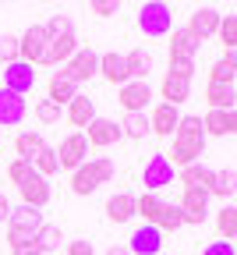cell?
<instances>
[{
	"instance_id": "1",
	"label": "cell",
	"mask_w": 237,
	"mask_h": 255,
	"mask_svg": "<svg viewBox=\"0 0 237 255\" xmlns=\"http://www.w3.org/2000/svg\"><path fill=\"white\" fill-rule=\"evenodd\" d=\"M174 138V159L170 163L181 170V167H191V163H202V156H206V128H202V117H181L177 131L170 135Z\"/></svg>"
},
{
	"instance_id": "2",
	"label": "cell",
	"mask_w": 237,
	"mask_h": 255,
	"mask_svg": "<svg viewBox=\"0 0 237 255\" xmlns=\"http://www.w3.org/2000/svg\"><path fill=\"white\" fill-rule=\"evenodd\" d=\"M46 53L43 64H67L78 50V36H75V21L67 14H53L46 25Z\"/></svg>"
},
{
	"instance_id": "3",
	"label": "cell",
	"mask_w": 237,
	"mask_h": 255,
	"mask_svg": "<svg viewBox=\"0 0 237 255\" xmlns=\"http://www.w3.org/2000/svg\"><path fill=\"white\" fill-rule=\"evenodd\" d=\"M114 159L110 156H89L85 163L71 174V191L75 195H92L99 184H110L114 181Z\"/></svg>"
},
{
	"instance_id": "4",
	"label": "cell",
	"mask_w": 237,
	"mask_h": 255,
	"mask_svg": "<svg viewBox=\"0 0 237 255\" xmlns=\"http://www.w3.org/2000/svg\"><path fill=\"white\" fill-rule=\"evenodd\" d=\"M43 223H46L43 209H32V206L11 209V216H7V245L14 248V245H25V241H36Z\"/></svg>"
},
{
	"instance_id": "5",
	"label": "cell",
	"mask_w": 237,
	"mask_h": 255,
	"mask_svg": "<svg viewBox=\"0 0 237 255\" xmlns=\"http://www.w3.org/2000/svg\"><path fill=\"white\" fill-rule=\"evenodd\" d=\"M138 28L149 39H163L174 32V7L163 4V0H149V4L138 7Z\"/></svg>"
},
{
	"instance_id": "6",
	"label": "cell",
	"mask_w": 237,
	"mask_h": 255,
	"mask_svg": "<svg viewBox=\"0 0 237 255\" xmlns=\"http://www.w3.org/2000/svg\"><path fill=\"white\" fill-rule=\"evenodd\" d=\"M60 75H67L75 85H82V82L96 78V75H99V53H96L92 46H78V50H75V57L64 64V71H60Z\"/></svg>"
},
{
	"instance_id": "7",
	"label": "cell",
	"mask_w": 237,
	"mask_h": 255,
	"mask_svg": "<svg viewBox=\"0 0 237 255\" xmlns=\"http://www.w3.org/2000/svg\"><path fill=\"white\" fill-rule=\"evenodd\" d=\"M85 159H89V142H85L82 131H71V135L60 142V149H57V167L75 174V170L85 163Z\"/></svg>"
},
{
	"instance_id": "8",
	"label": "cell",
	"mask_w": 237,
	"mask_h": 255,
	"mask_svg": "<svg viewBox=\"0 0 237 255\" xmlns=\"http://www.w3.org/2000/svg\"><path fill=\"white\" fill-rule=\"evenodd\" d=\"M142 184H145V191H152V195H156L159 188L174 184V163H170V156H166V152L149 156V163L142 170Z\"/></svg>"
},
{
	"instance_id": "9",
	"label": "cell",
	"mask_w": 237,
	"mask_h": 255,
	"mask_svg": "<svg viewBox=\"0 0 237 255\" xmlns=\"http://www.w3.org/2000/svg\"><path fill=\"white\" fill-rule=\"evenodd\" d=\"M43 53H46V28L43 25H28L18 36V60L36 68V64H43Z\"/></svg>"
},
{
	"instance_id": "10",
	"label": "cell",
	"mask_w": 237,
	"mask_h": 255,
	"mask_svg": "<svg viewBox=\"0 0 237 255\" xmlns=\"http://www.w3.org/2000/svg\"><path fill=\"white\" fill-rule=\"evenodd\" d=\"M82 135H85V142H89L92 149H110L114 142H120V138H124L120 124H117V121H110V117H99V114H96V121L85 128Z\"/></svg>"
},
{
	"instance_id": "11",
	"label": "cell",
	"mask_w": 237,
	"mask_h": 255,
	"mask_svg": "<svg viewBox=\"0 0 237 255\" xmlns=\"http://www.w3.org/2000/svg\"><path fill=\"white\" fill-rule=\"evenodd\" d=\"M117 103L124 107V114H145V107L152 103L149 82H124L117 89Z\"/></svg>"
},
{
	"instance_id": "12",
	"label": "cell",
	"mask_w": 237,
	"mask_h": 255,
	"mask_svg": "<svg viewBox=\"0 0 237 255\" xmlns=\"http://www.w3.org/2000/svg\"><path fill=\"white\" fill-rule=\"evenodd\" d=\"M127 252L131 255H163V231L156 223H142V227L131 234Z\"/></svg>"
},
{
	"instance_id": "13",
	"label": "cell",
	"mask_w": 237,
	"mask_h": 255,
	"mask_svg": "<svg viewBox=\"0 0 237 255\" xmlns=\"http://www.w3.org/2000/svg\"><path fill=\"white\" fill-rule=\"evenodd\" d=\"M18 191H21V206H32V209H43V206H50V199H53L46 177H39L36 170H32V174L18 184Z\"/></svg>"
},
{
	"instance_id": "14",
	"label": "cell",
	"mask_w": 237,
	"mask_h": 255,
	"mask_svg": "<svg viewBox=\"0 0 237 255\" xmlns=\"http://www.w3.org/2000/svg\"><path fill=\"white\" fill-rule=\"evenodd\" d=\"M181 216H184V227H198V223H206L209 216V191H184L181 195Z\"/></svg>"
},
{
	"instance_id": "15",
	"label": "cell",
	"mask_w": 237,
	"mask_h": 255,
	"mask_svg": "<svg viewBox=\"0 0 237 255\" xmlns=\"http://www.w3.org/2000/svg\"><path fill=\"white\" fill-rule=\"evenodd\" d=\"M4 89L7 92H18V96H25V92L36 89V71H32V64H25V60L7 64V68H4Z\"/></svg>"
},
{
	"instance_id": "16",
	"label": "cell",
	"mask_w": 237,
	"mask_h": 255,
	"mask_svg": "<svg viewBox=\"0 0 237 255\" xmlns=\"http://www.w3.org/2000/svg\"><path fill=\"white\" fill-rule=\"evenodd\" d=\"M177 124H181V110L170 107V103H156L152 114H149V131L159 135V138H170L177 131Z\"/></svg>"
},
{
	"instance_id": "17",
	"label": "cell",
	"mask_w": 237,
	"mask_h": 255,
	"mask_svg": "<svg viewBox=\"0 0 237 255\" xmlns=\"http://www.w3.org/2000/svg\"><path fill=\"white\" fill-rule=\"evenodd\" d=\"M184 28L191 32L198 43H206L209 36H216V28H220V11H216V7H195Z\"/></svg>"
},
{
	"instance_id": "18",
	"label": "cell",
	"mask_w": 237,
	"mask_h": 255,
	"mask_svg": "<svg viewBox=\"0 0 237 255\" xmlns=\"http://www.w3.org/2000/svg\"><path fill=\"white\" fill-rule=\"evenodd\" d=\"M25 114H28L25 96L0 89V124H4V128H14V124H21V121H25Z\"/></svg>"
},
{
	"instance_id": "19",
	"label": "cell",
	"mask_w": 237,
	"mask_h": 255,
	"mask_svg": "<svg viewBox=\"0 0 237 255\" xmlns=\"http://www.w3.org/2000/svg\"><path fill=\"white\" fill-rule=\"evenodd\" d=\"M124 64H127V78L131 82H145L152 75V68H156V57L145 46H134L131 53H124Z\"/></svg>"
},
{
	"instance_id": "20",
	"label": "cell",
	"mask_w": 237,
	"mask_h": 255,
	"mask_svg": "<svg viewBox=\"0 0 237 255\" xmlns=\"http://www.w3.org/2000/svg\"><path fill=\"white\" fill-rule=\"evenodd\" d=\"M159 100L170 103V107H181L191 100V78H177V75H166L163 85H159Z\"/></svg>"
},
{
	"instance_id": "21",
	"label": "cell",
	"mask_w": 237,
	"mask_h": 255,
	"mask_svg": "<svg viewBox=\"0 0 237 255\" xmlns=\"http://www.w3.org/2000/svg\"><path fill=\"white\" fill-rule=\"evenodd\" d=\"M64 117H67V124H71V128H89V124L96 121V100H89V96L78 92L75 100L67 103Z\"/></svg>"
},
{
	"instance_id": "22",
	"label": "cell",
	"mask_w": 237,
	"mask_h": 255,
	"mask_svg": "<svg viewBox=\"0 0 237 255\" xmlns=\"http://www.w3.org/2000/svg\"><path fill=\"white\" fill-rule=\"evenodd\" d=\"M177 181L184 184V191H209L213 170H209L206 163H191V167H181V170H177Z\"/></svg>"
},
{
	"instance_id": "23",
	"label": "cell",
	"mask_w": 237,
	"mask_h": 255,
	"mask_svg": "<svg viewBox=\"0 0 237 255\" xmlns=\"http://www.w3.org/2000/svg\"><path fill=\"white\" fill-rule=\"evenodd\" d=\"M99 75H103L110 85H124V82H131L127 78V64H124V53H99Z\"/></svg>"
},
{
	"instance_id": "24",
	"label": "cell",
	"mask_w": 237,
	"mask_h": 255,
	"mask_svg": "<svg viewBox=\"0 0 237 255\" xmlns=\"http://www.w3.org/2000/svg\"><path fill=\"white\" fill-rule=\"evenodd\" d=\"M198 50H202V43L191 36L188 28H174L170 32V60H195Z\"/></svg>"
},
{
	"instance_id": "25",
	"label": "cell",
	"mask_w": 237,
	"mask_h": 255,
	"mask_svg": "<svg viewBox=\"0 0 237 255\" xmlns=\"http://www.w3.org/2000/svg\"><path fill=\"white\" fill-rule=\"evenodd\" d=\"M75 96H78V85L67 78V75L57 71V75L50 78V85H46V100H50L53 107H67V103L75 100Z\"/></svg>"
},
{
	"instance_id": "26",
	"label": "cell",
	"mask_w": 237,
	"mask_h": 255,
	"mask_svg": "<svg viewBox=\"0 0 237 255\" xmlns=\"http://www.w3.org/2000/svg\"><path fill=\"white\" fill-rule=\"evenodd\" d=\"M46 149V138L39 135V131H21L18 138H14V152H18V159L21 163H36V156Z\"/></svg>"
},
{
	"instance_id": "27",
	"label": "cell",
	"mask_w": 237,
	"mask_h": 255,
	"mask_svg": "<svg viewBox=\"0 0 237 255\" xmlns=\"http://www.w3.org/2000/svg\"><path fill=\"white\" fill-rule=\"evenodd\" d=\"M134 216V195L131 191H117V195L107 199V220L110 223H127Z\"/></svg>"
},
{
	"instance_id": "28",
	"label": "cell",
	"mask_w": 237,
	"mask_h": 255,
	"mask_svg": "<svg viewBox=\"0 0 237 255\" xmlns=\"http://www.w3.org/2000/svg\"><path fill=\"white\" fill-rule=\"evenodd\" d=\"M206 103H209V110H234L237 89H234V85H216V82H209V85H206Z\"/></svg>"
},
{
	"instance_id": "29",
	"label": "cell",
	"mask_w": 237,
	"mask_h": 255,
	"mask_svg": "<svg viewBox=\"0 0 237 255\" xmlns=\"http://www.w3.org/2000/svg\"><path fill=\"white\" fill-rule=\"evenodd\" d=\"M156 227L166 234V231H181L184 227V216H181V206L177 202H159V209H156Z\"/></svg>"
},
{
	"instance_id": "30",
	"label": "cell",
	"mask_w": 237,
	"mask_h": 255,
	"mask_svg": "<svg viewBox=\"0 0 237 255\" xmlns=\"http://www.w3.org/2000/svg\"><path fill=\"white\" fill-rule=\"evenodd\" d=\"M216 234H220V241H234L237 238V206H223V209H216Z\"/></svg>"
},
{
	"instance_id": "31",
	"label": "cell",
	"mask_w": 237,
	"mask_h": 255,
	"mask_svg": "<svg viewBox=\"0 0 237 255\" xmlns=\"http://www.w3.org/2000/svg\"><path fill=\"white\" fill-rule=\"evenodd\" d=\"M234 191H237V170H213L209 195H216V199H230Z\"/></svg>"
},
{
	"instance_id": "32",
	"label": "cell",
	"mask_w": 237,
	"mask_h": 255,
	"mask_svg": "<svg viewBox=\"0 0 237 255\" xmlns=\"http://www.w3.org/2000/svg\"><path fill=\"white\" fill-rule=\"evenodd\" d=\"M60 241H64V234H60L57 223H43L39 234H36V245H39V252H43V255L57 252V248H60Z\"/></svg>"
},
{
	"instance_id": "33",
	"label": "cell",
	"mask_w": 237,
	"mask_h": 255,
	"mask_svg": "<svg viewBox=\"0 0 237 255\" xmlns=\"http://www.w3.org/2000/svg\"><path fill=\"white\" fill-rule=\"evenodd\" d=\"M234 75H237V64L230 60V53H223V57L213 64L209 82H216V85H234Z\"/></svg>"
},
{
	"instance_id": "34",
	"label": "cell",
	"mask_w": 237,
	"mask_h": 255,
	"mask_svg": "<svg viewBox=\"0 0 237 255\" xmlns=\"http://www.w3.org/2000/svg\"><path fill=\"white\" fill-rule=\"evenodd\" d=\"M216 39L230 50H237V14H220V28H216Z\"/></svg>"
},
{
	"instance_id": "35",
	"label": "cell",
	"mask_w": 237,
	"mask_h": 255,
	"mask_svg": "<svg viewBox=\"0 0 237 255\" xmlns=\"http://www.w3.org/2000/svg\"><path fill=\"white\" fill-rule=\"evenodd\" d=\"M159 195H152V191H142V195H134V216H142L145 223L156 220V209H159Z\"/></svg>"
},
{
	"instance_id": "36",
	"label": "cell",
	"mask_w": 237,
	"mask_h": 255,
	"mask_svg": "<svg viewBox=\"0 0 237 255\" xmlns=\"http://www.w3.org/2000/svg\"><path fill=\"white\" fill-rule=\"evenodd\" d=\"M120 131H124L127 138H145V135H149V117H145V114H124Z\"/></svg>"
},
{
	"instance_id": "37",
	"label": "cell",
	"mask_w": 237,
	"mask_h": 255,
	"mask_svg": "<svg viewBox=\"0 0 237 255\" xmlns=\"http://www.w3.org/2000/svg\"><path fill=\"white\" fill-rule=\"evenodd\" d=\"M32 167H36V174H39V177H53V174L60 170V167H57V149H50V145H46V149L36 156V163H32Z\"/></svg>"
},
{
	"instance_id": "38",
	"label": "cell",
	"mask_w": 237,
	"mask_h": 255,
	"mask_svg": "<svg viewBox=\"0 0 237 255\" xmlns=\"http://www.w3.org/2000/svg\"><path fill=\"white\" fill-rule=\"evenodd\" d=\"M18 60V36H11V32H4V36H0V64H14Z\"/></svg>"
},
{
	"instance_id": "39",
	"label": "cell",
	"mask_w": 237,
	"mask_h": 255,
	"mask_svg": "<svg viewBox=\"0 0 237 255\" xmlns=\"http://www.w3.org/2000/svg\"><path fill=\"white\" fill-rule=\"evenodd\" d=\"M36 121L39 124H57L60 121V107H53L50 100H39L36 103Z\"/></svg>"
},
{
	"instance_id": "40",
	"label": "cell",
	"mask_w": 237,
	"mask_h": 255,
	"mask_svg": "<svg viewBox=\"0 0 237 255\" xmlns=\"http://www.w3.org/2000/svg\"><path fill=\"white\" fill-rule=\"evenodd\" d=\"M32 170H36V167H32V163H21V159H11V163H7V177H11V184H21Z\"/></svg>"
},
{
	"instance_id": "41",
	"label": "cell",
	"mask_w": 237,
	"mask_h": 255,
	"mask_svg": "<svg viewBox=\"0 0 237 255\" xmlns=\"http://www.w3.org/2000/svg\"><path fill=\"white\" fill-rule=\"evenodd\" d=\"M89 11H92V14H99V18H114V14L120 11V4H117V0H92Z\"/></svg>"
},
{
	"instance_id": "42",
	"label": "cell",
	"mask_w": 237,
	"mask_h": 255,
	"mask_svg": "<svg viewBox=\"0 0 237 255\" xmlns=\"http://www.w3.org/2000/svg\"><path fill=\"white\" fill-rule=\"evenodd\" d=\"M202 255H237V248L230 241H209L206 248H202Z\"/></svg>"
},
{
	"instance_id": "43",
	"label": "cell",
	"mask_w": 237,
	"mask_h": 255,
	"mask_svg": "<svg viewBox=\"0 0 237 255\" xmlns=\"http://www.w3.org/2000/svg\"><path fill=\"white\" fill-rule=\"evenodd\" d=\"M166 75H177V78H191L195 75V60H170V71Z\"/></svg>"
},
{
	"instance_id": "44",
	"label": "cell",
	"mask_w": 237,
	"mask_h": 255,
	"mask_svg": "<svg viewBox=\"0 0 237 255\" xmlns=\"http://www.w3.org/2000/svg\"><path fill=\"white\" fill-rule=\"evenodd\" d=\"M64 255H96V252H92V241H71Z\"/></svg>"
},
{
	"instance_id": "45",
	"label": "cell",
	"mask_w": 237,
	"mask_h": 255,
	"mask_svg": "<svg viewBox=\"0 0 237 255\" xmlns=\"http://www.w3.org/2000/svg\"><path fill=\"white\" fill-rule=\"evenodd\" d=\"M11 255H43V252H39V245H36V241H25V245H14V248H11Z\"/></svg>"
},
{
	"instance_id": "46",
	"label": "cell",
	"mask_w": 237,
	"mask_h": 255,
	"mask_svg": "<svg viewBox=\"0 0 237 255\" xmlns=\"http://www.w3.org/2000/svg\"><path fill=\"white\" fill-rule=\"evenodd\" d=\"M7 216H11V202H7L4 191H0V223H7Z\"/></svg>"
},
{
	"instance_id": "47",
	"label": "cell",
	"mask_w": 237,
	"mask_h": 255,
	"mask_svg": "<svg viewBox=\"0 0 237 255\" xmlns=\"http://www.w3.org/2000/svg\"><path fill=\"white\" fill-rule=\"evenodd\" d=\"M227 135H237V110H227Z\"/></svg>"
},
{
	"instance_id": "48",
	"label": "cell",
	"mask_w": 237,
	"mask_h": 255,
	"mask_svg": "<svg viewBox=\"0 0 237 255\" xmlns=\"http://www.w3.org/2000/svg\"><path fill=\"white\" fill-rule=\"evenodd\" d=\"M107 255H131V252H127V245H110Z\"/></svg>"
},
{
	"instance_id": "49",
	"label": "cell",
	"mask_w": 237,
	"mask_h": 255,
	"mask_svg": "<svg viewBox=\"0 0 237 255\" xmlns=\"http://www.w3.org/2000/svg\"><path fill=\"white\" fill-rule=\"evenodd\" d=\"M230 60H234V64H237V50H230Z\"/></svg>"
},
{
	"instance_id": "50",
	"label": "cell",
	"mask_w": 237,
	"mask_h": 255,
	"mask_svg": "<svg viewBox=\"0 0 237 255\" xmlns=\"http://www.w3.org/2000/svg\"><path fill=\"white\" fill-rule=\"evenodd\" d=\"M0 142H4V135H0Z\"/></svg>"
}]
</instances>
